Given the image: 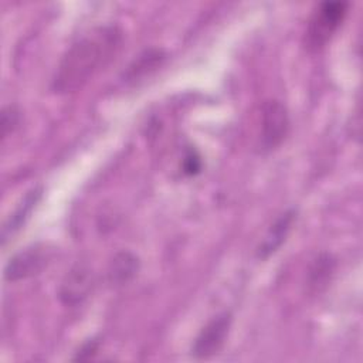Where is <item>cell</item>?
I'll return each mask as SVG.
<instances>
[{
    "label": "cell",
    "mask_w": 363,
    "mask_h": 363,
    "mask_svg": "<svg viewBox=\"0 0 363 363\" xmlns=\"http://www.w3.org/2000/svg\"><path fill=\"white\" fill-rule=\"evenodd\" d=\"M139 271V258L129 252L121 251L115 254L108 267V281L113 286L128 284Z\"/></svg>",
    "instance_id": "obj_9"
},
{
    "label": "cell",
    "mask_w": 363,
    "mask_h": 363,
    "mask_svg": "<svg viewBox=\"0 0 363 363\" xmlns=\"http://www.w3.org/2000/svg\"><path fill=\"white\" fill-rule=\"evenodd\" d=\"M51 251L44 244H33L13 255L4 267V279L18 281L38 274L50 261Z\"/></svg>",
    "instance_id": "obj_4"
},
{
    "label": "cell",
    "mask_w": 363,
    "mask_h": 363,
    "mask_svg": "<svg viewBox=\"0 0 363 363\" xmlns=\"http://www.w3.org/2000/svg\"><path fill=\"white\" fill-rule=\"evenodd\" d=\"M122 41V31L112 24L95 27L79 37L62 55L52 78V91L68 94L85 85L112 61Z\"/></svg>",
    "instance_id": "obj_1"
},
{
    "label": "cell",
    "mask_w": 363,
    "mask_h": 363,
    "mask_svg": "<svg viewBox=\"0 0 363 363\" xmlns=\"http://www.w3.org/2000/svg\"><path fill=\"white\" fill-rule=\"evenodd\" d=\"M92 268L85 262L75 264L64 277L60 286V298L62 303L75 306L84 302L94 288Z\"/></svg>",
    "instance_id": "obj_6"
},
{
    "label": "cell",
    "mask_w": 363,
    "mask_h": 363,
    "mask_svg": "<svg viewBox=\"0 0 363 363\" xmlns=\"http://www.w3.org/2000/svg\"><path fill=\"white\" fill-rule=\"evenodd\" d=\"M231 326V315L223 312L214 316L197 335L191 346V354L197 359H207L217 354L223 347Z\"/></svg>",
    "instance_id": "obj_5"
},
{
    "label": "cell",
    "mask_w": 363,
    "mask_h": 363,
    "mask_svg": "<svg viewBox=\"0 0 363 363\" xmlns=\"http://www.w3.org/2000/svg\"><path fill=\"white\" fill-rule=\"evenodd\" d=\"M329 272H332V261L328 255H320L311 269V284L313 286L323 285L329 277Z\"/></svg>",
    "instance_id": "obj_10"
},
{
    "label": "cell",
    "mask_w": 363,
    "mask_h": 363,
    "mask_svg": "<svg viewBox=\"0 0 363 363\" xmlns=\"http://www.w3.org/2000/svg\"><path fill=\"white\" fill-rule=\"evenodd\" d=\"M43 194L41 187H33L27 191L24 199L18 203L16 210L10 214V217L6 220L1 228V244L4 245L9 238H11L26 223V220L30 217L33 208L37 206Z\"/></svg>",
    "instance_id": "obj_8"
},
{
    "label": "cell",
    "mask_w": 363,
    "mask_h": 363,
    "mask_svg": "<svg viewBox=\"0 0 363 363\" xmlns=\"http://www.w3.org/2000/svg\"><path fill=\"white\" fill-rule=\"evenodd\" d=\"M347 13L346 1H323L312 13L305 31V45L311 51L320 50L335 34Z\"/></svg>",
    "instance_id": "obj_2"
},
{
    "label": "cell",
    "mask_w": 363,
    "mask_h": 363,
    "mask_svg": "<svg viewBox=\"0 0 363 363\" xmlns=\"http://www.w3.org/2000/svg\"><path fill=\"white\" fill-rule=\"evenodd\" d=\"M261 149H275L288 135L289 115L285 105L277 99H268L261 106Z\"/></svg>",
    "instance_id": "obj_3"
},
{
    "label": "cell",
    "mask_w": 363,
    "mask_h": 363,
    "mask_svg": "<svg viewBox=\"0 0 363 363\" xmlns=\"http://www.w3.org/2000/svg\"><path fill=\"white\" fill-rule=\"evenodd\" d=\"M295 220H296V211L294 208H289V210L284 211L275 220V223L269 227L268 233L265 234L262 242L258 245L257 255L261 259H265L269 255H272L274 252H277V250L286 240V237H288V234H289Z\"/></svg>",
    "instance_id": "obj_7"
},
{
    "label": "cell",
    "mask_w": 363,
    "mask_h": 363,
    "mask_svg": "<svg viewBox=\"0 0 363 363\" xmlns=\"http://www.w3.org/2000/svg\"><path fill=\"white\" fill-rule=\"evenodd\" d=\"M18 111L14 106H6L1 112V130L3 138H6L10 132L14 130V128L18 125Z\"/></svg>",
    "instance_id": "obj_11"
},
{
    "label": "cell",
    "mask_w": 363,
    "mask_h": 363,
    "mask_svg": "<svg viewBox=\"0 0 363 363\" xmlns=\"http://www.w3.org/2000/svg\"><path fill=\"white\" fill-rule=\"evenodd\" d=\"M96 347H98V343H96L95 340H89V342H86V343H85V345H82V347L78 350V353H77L75 359L82 360V359L91 357V356L96 352Z\"/></svg>",
    "instance_id": "obj_12"
}]
</instances>
